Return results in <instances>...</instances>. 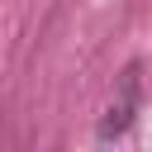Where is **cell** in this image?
Returning a JSON list of instances; mask_svg holds the SVG:
<instances>
[{"label":"cell","instance_id":"obj_1","mask_svg":"<svg viewBox=\"0 0 152 152\" xmlns=\"http://www.w3.org/2000/svg\"><path fill=\"white\" fill-rule=\"evenodd\" d=\"M133 109H138V71L128 66V71H124V81H119V95H114V100H109V109H104L100 138H119V133L133 124Z\"/></svg>","mask_w":152,"mask_h":152}]
</instances>
